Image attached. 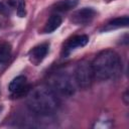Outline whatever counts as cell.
I'll list each match as a JSON object with an SVG mask.
<instances>
[{
  "label": "cell",
  "instance_id": "obj_7",
  "mask_svg": "<svg viewBox=\"0 0 129 129\" xmlns=\"http://www.w3.org/2000/svg\"><path fill=\"white\" fill-rule=\"evenodd\" d=\"M48 47H49L48 43H41V44H38V45L32 47L28 52L29 60L35 66L40 63L46 56V54L48 52Z\"/></svg>",
  "mask_w": 129,
  "mask_h": 129
},
{
  "label": "cell",
  "instance_id": "obj_3",
  "mask_svg": "<svg viewBox=\"0 0 129 129\" xmlns=\"http://www.w3.org/2000/svg\"><path fill=\"white\" fill-rule=\"evenodd\" d=\"M50 89L62 97H71L76 92V82L69 74L58 72L49 78Z\"/></svg>",
  "mask_w": 129,
  "mask_h": 129
},
{
  "label": "cell",
  "instance_id": "obj_9",
  "mask_svg": "<svg viewBox=\"0 0 129 129\" xmlns=\"http://www.w3.org/2000/svg\"><path fill=\"white\" fill-rule=\"evenodd\" d=\"M129 24V18L128 16H123V17H118V18H114L111 21H109L104 28L102 29V31H110V30H114L117 28H121V27H127Z\"/></svg>",
  "mask_w": 129,
  "mask_h": 129
},
{
  "label": "cell",
  "instance_id": "obj_1",
  "mask_svg": "<svg viewBox=\"0 0 129 129\" xmlns=\"http://www.w3.org/2000/svg\"><path fill=\"white\" fill-rule=\"evenodd\" d=\"M26 104L32 113L40 116H48L57 110L58 99L49 87L37 86L28 91Z\"/></svg>",
  "mask_w": 129,
  "mask_h": 129
},
{
  "label": "cell",
  "instance_id": "obj_2",
  "mask_svg": "<svg viewBox=\"0 0 129 129\" xmlns=\"http://www.w3.org/2000/svg\"><path fill=\"white\" fill-rule=\"evenodd\" d=\"M94 77L99 81L116 79L122 71V62L119 54L112 49L100 51L91 62Z\"/></svg>",
  "mask_w": 129,
  "mask_h": 129
},
{
  "label": "cell",
  "instance_id": "obj_8",
  "mask_svg": "<svg viewBox=\"0 0 129 129\" xmlns=\"http://www.w3.org/2000/svg\"><path fill=\"white\" fill-rule=\"evenodd\" d=\"M88 42H89V37L87 35H75L70 39H68V41L66 42L63 46V52L67 55L70 52H72L74 49L85 46Z\"/></svg>",
  "mask_w": 129,
  "mask_h": 129
},
{
  "label": "cell",
  "instance_id": "obj_12",
  "mask_svg": "<svg viewBox=\"0 0 129 129\" xmlns=\"http://www.w3.org/2000/svg\"><path fill=\"white\" fill-rule=\"evenodd\" d=\"M12 47L11 44L8 42H2L0 43V63H5L10 55H11Z\"/></svg>",
  "mask_w": 129,
  "mask_h": 129
},
{
  "label": "cell",
  "instance_id": "obj_13",
  "mask_svg": "<svg viewBox=\"0 0 129 129\" xmlns=\"http://www.w3.org/2000/svg\"><path fill=\"white\" fill-rule=\"evenodd\" d=\"M11 2L13 4V6H14V9H15L17 15L19 17H24L25 14H26L24 0H11Z\"/></svg>",
  "mask_w": 129,
  "mask_h": 129
},
{
  "label": "cell",
  "instance_id": "obj_11",
  "mask_svg": "<svg viewBox=\"0 0 129 129\" xmlns=\"http://www.w3.org/2000/svg\"><path fill=\"white\" fill-rule=\"evenodd\" d=\"M61 17L58 14H52L46 21L44 27H43V32L44 33H51L54 30H56L60 24H61Z\"/></svg>",
  "mask_w": 129,
  "mask_h": 129
},
{
  "label": "cell",
  "instance_id": "obj_14",
  "mask_svg": "<svg viewBox=\"0 0 129 129\" xmlns=\"http://www.w3.org/2000/svg\"><path fill=\"white\" fill-rule=\"evenodd\" d=\"M14 6L11 2V0H7V1H1L0 2V13L3 15H11V13L13 12Z\"/></svg>",
  "mask_w": 129,
  "mask_h": 129
},
{
  "label": "cell",
  "instance_id": "obj_15",
  "mask_svg": "<svg viewBox=\"0 0 129 129\" xmlns=\"http://www.w3.org/2000/svg\"><path fill=\"white\" fill-rule=\"evenodd\" d=\"M123 100H124V103L127 105L128 104V91H125V93L123 95Z\"/></svg>",
  "mask_w": 129,
  "mask_h": 129
},
{
  "label": "cell",
  "instance_id": "obj_10",
  "mask_svg": "<svg viewBox=\"0 0 129 129\" xmlns=\"http://www.w3.org/2000/svg\"><path fill=\"white\" fill-rule=\"evenodd\" d=\"M78 3V0H59L53 4L52 10L55 12H67L74 9Z\"/></svg>",
  "mask_w": 129,
  "mask_h": 129
},
{
  "label": "cell",
  "instance_id": "obj_6",
  "mask_svg": "<svg viewBox=\"0 0 129 129\" xmlns=\"http://www.w3.org/2000/svg\"><path fill=\"white\" fill-rule=\"evenodd\" d=\"M9 92L12 97L20 98L24 95L26 96L29 91V86L27 83V79L25 76H18L14 78L9 84Z\"/></svg>",
  "mask_w": 129,
  "mask_h": 129
},
{
  "label": "cell",
  "instance_id": "obj_4",
  "mask_svg": "<svg viewBox=\"0 0 129 129\" xmlns=\"http://www.w3.org/2000/svg\"><path fill=\"white\" fill-rule=\"evenodd\" d=\"M74 80L76 82L77 87H79L80 89H89L92 86L93 81L95 80L91 62L85 59L79 61L75 69Z\"/></svg>",
  "mask_w": 129,
  "mask_h": 129
},
{
  "label": "cell",
  "instance_id": "obj_5",
  "mask_svg": "<svg viewBox=\"0 0 129 129\" xmlns=\"http://www.w3.org/2000/svg\"><path fill=\"white\" fill-rule=\"evenodd\" d=\"M96 10L91 7H84L72 14L71 21L76 25H88L96 17Z\"/></svg>",
  "mask_w": 129,
  "mask_h": 129
}]
</instances>
